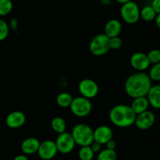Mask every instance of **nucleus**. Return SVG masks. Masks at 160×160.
Instances as JSON below:
<instances>
[{"label":"nucleus","instance_id":"obj_29","mask_svg":"<svg viewBox=\"0 0 160 160\" xmlns=\"http://www.w3.org/2000/svg\"><path fill=\"white\" fill-rule=\"evenodd\" d=\"M90 147L95 154V153H98L102 150V145H100V144L97 143V142H92V145H90Z\"/></svg>","mask_w":160,"mask_h":160},{"label":"nucleus","instance_id":"obj_15","mask_svg":"<svg viewBox=\"0 0 160 160\" xmlns=\"http://www.w3.org/2000/svg\"><path fill=\"white\" fill-rule=\"evenodd\" d=\"M121 30L122 24L120 20L117 19H111L105 25L104 34L109 38H111L120 35Z\"/></svg>","mask_w":160,"mask_h":160},{"label":"nucleus","instance_id":"obj_27","mask_svg":"<svg viewBox=\"0 0 160 160\" xmlns=\"http://www.w3.org/2000/svg\"><path fill=\"white\" fill-rule=\"evenodd\" d=\"M122 45H123V40L119 36L109 38V48L110 49H120Z\"/></svg>","mask_w":160,"mask_h":160},{"label":"nucleus","instance_id":"obj_6","mask_svg":"<svg viewBox=\"0 0 160 160\" xmlns=\"http://www.w3.org/2000/svg\"><path fill=\"white\" fill-rule=\"evenodd\" d=\"M120 16L125 23L134 24L140 19V9L138 5L134 1H130L122 5L120 8Z\"/></svg>","mask_w":160,"mask_h":160},{"label":"nucleus","instance_id":"obj_5","mask_svg":"<svg viewBox=\"0 0 160 160\" xmlns=\"http://www.w3.org/2000/svg\"><path fill=\"white\" fill-rule=\"evenodd\" d=\"M72 113L77 117H86L91 113L92 110V103L90 99L82 96L73 98L70 106Z\"/></svg>","mask_w":160,"mask_h":160},{"label":"nucleus","instance_id":"obj_22","mask_svg":"<svg viewBox=\"0 0 160 160\" xmlns=\"http://www.w3.org/2000/svg\"><path fill=\"white\" fill-rule=\"evenodd\" d=\"M78 157L81 160H92L95 157V153L89 146H83L78 151Z\"/></svg>","mask_w":160,"mask_h":160},{"label":"nucleus","instance_id":"obj_24","mask_svg":"<svg viewBox=\"0 0 160 160\" xmlns=\"http://www.w3.org/2000/svg\"><path fill=\"white\" fill-rule=\"evenodd\" d=\"M148 77L151 81H160V62L154 64L151 67L148 73Z\"/></svg>","mask_w":160,"mask_h":160},{"label":"nucleus","instance_id":"obj_32","mask_svg":"<svg viewBox=\"0 0 160 160\" xmlns=\"http://www.w3.org/2000/svg\"><path fill=\"white\" fill-rule=\"evenodd\" d=\"M155 21H156V24L157 26V28L160 30V13L157 14L156 19H155Z\"/></svg>","mask_w":160,"mask_h":160},{"label":"nucleus","instance_id":"obj_28","mask_svg":"<svg viewBox=\"0 0 160 160\" xmlns=\"http://www.w3.org/2000/svg\"><path fill=\"white\" fill-rule=\"evenodd\" d=\"M151 6L153 8L156 13H160V0H152Z\"/></svg>","mask_w":160,"mask_h":160},{"label":"nucleus","instance_id":"obj_8","mask_svg":"<svg viewBox=\"0 0 160 160\" xmlns=\"http://www.w3.org/2000/svg\"><path fill=\"white\" fill-rule=\"evenodd\" d=\"M55 142H56L58 152H60L62 154L70 153L74 149L75 145H76L71 134L67 131L59 134Z\"/></svg>","mask_w":160,"mask_h":160},{"label":"nucleus","instance_id":"obj_4","mask_svg":"<svg viewBox=\"0 0 160 160\" xmlns=\"http://www.w3.org/2000/svg\"><path fill=\"white\" fill-rule=\"evenodd\" d=\"M109 50V38L104 33L94 36L89 43V51L95 56H104Z\"/></svg>","mask_w":160,"mask_h":160},{"label":"nucleus","instance_id":"obj_11","mask_svg":"<svg viewBox=\"0 0 160 160\" xmlns=\"http://www.w3.org/2000/svg\"><path fill=\"white\" fill-rule=\"evenodd\" d=\"M130 64L138 72H144L150 67V62L147 54L141 52L134 53L130 59Z\"/></svg>","mask_w":160,"mask_h":160},{"label":"nucleus","instance_id":"obj_16","mask_svg":"<svg viewBox=\"0 0 160 160\" xmlns=\"http://www.w3.org/2000/svg\"><path fill=\"white\" fill-rule=\"evenodd\" d=\"M146 97L149 106L154 109H160V84L152 86Z\"/></svg>","mask_w":160,"mask_h":160},{"label":"nucleus","instance_id":"obj_23","mask_svg":"<svg viewBox=\"0 0 160 160\" xmlns=\"http://www.w3.org/2000/svg\"><path fill=\"white\" fill-rule=\"evenodd\" d=\"M12 6L11 0H0V17H5L10 13Z\"/></svg>","mask_w":160,"mask_h":160},{"label":"nucleus","instance_id":"obj_30","mask_svg":"<svg viewBox=\"0 0 160 160\" xmlns=\"http://www.w3.org/2000/svg\"><path fill=\"white\" fill-rule=\"evenodd\" d=\"M106 148H108V149L115 150L116 148H117V143H116V142L113 139H111L106 144Z\"/></svg>","mask_w":160,"mask_h":160},{"label":"nucleus","instance_id":"obj_31","mask_svg":"<svg viewBox=\"0 0 160 160\" xmlns=\"http://www.w3.org/2000/svg\"><path fill=\"white\" fill-rule=\"evenodd\" d=\"M12 160H29V159H28V156H26V155L20 154V155H18V156H15L14 159Z\"/></svg>","mask_w":160,"mask_h":160},{"label":"nucleus","instance_id":"obj_1","mask_svg":"<svg viewBox=\"0 0 160 160\" xmlns=\"http://www.w3.org/2000/svg\"><path fill=\"white\" fill-rule=\"evenodd\" d=\"M152 86V81L148 73L145 72H137L127 78L124 89L128 96L135 98L147 96Z\"/></svg>","mask_w":160,"mask_h":160},{"label":"nucleus","instance_id":"obj_17","mask_svg":"<svg viewBox=\"0 0 160 160\" xmlns=\"http://www.w3.org/2000/svg\"><path fill=\"white\" fill-rule=\"evenodd\" d=\"M148 106H149V102H148V100L146 96L133 98V101L131 105V109L136 115L148 110Z\"/></svg>","mask_w":160,"mask_h":160},{"label":"nucleus","instance_id":"obj_20","mask_svg":"<svg viewBox=\"0 0 160 160\" xmlns=\"http://www.w3.org/2000/svg\"><path fill=\"white\" fill-rule=\"evenodd\" d=\"M157 13L155 12L153 8L151 6H145L140 9V18L145 21L150 22L156 19Z\"/></svg>","mask_w":160,"mask_h":160},{"label":"nucleus","instance_id":"obj_10","mask_svg":"<svg viewBox=\"0 0 160 160\" xmlns=\"http://www.w3.org/2000/svg\"><path fill=\"white\" fill-rule=\"evenodd\" d=\"M156 121V116L152 111L147 110L140 114L136 115L134 124L138 129L142 131H145L154 125Z\"/></svg>","mask_w":160,"mask_h":160},{"label":"nucleus","instance_id":"obj_14","mask_svg":"<svg viewBox=\"0 0 160 160\" xmlns=\"http://www.w3.org/2000/svg\"><path fill=\"white\" fill-rule=\"evenodd\" d=\"M41 142L34 137H29L25 138L20 145V149L23 154L30 156L37 153Z\"/></svg>","mask_w":160,"mask_h":160},{"label":"nucleus","instance_id":"obj_7","mask_svg":"<svg viewBox=\"0 0 160 160\" xmlns=\"http://www.w3.org/2000/svg\"><path fill=\"white\" fill-rule=\"evenodd\" d=\"M78 91L81 94V96L91 100L98 95L99 87L95 81L86 78L80 81L78 84Z\"/></svg>","mask_w":160,"mask_h":160},{"label":"nucleus","instance_id":"obj_19","mask_svg":"<svg viewBox=\"0 0 160 160\" xmlns=\"http://www.w3.org/2000/svg\"><path fill=\"white\" fill-rule=\"evenodd\" d=\"M73 98L68 92H62L56 97V103L61 108H70Z\"/></svg>","mask_w":160,"mask_h":160},{"label":"nucleus","instance_id":"obj_25","mask_svg":"<svg viewBox=\"0 0 160 160\" xmlns=\"http://www.w3.org/2000/svg\"><path fill=\"white\" fill-rule=\"evenodd\" d=\"M148 59L151 64H156L160 62V50L152 49L147 54Z\"/></svg>","mask_w":160,"mask_h":160},{"label":"nucleus","instance_id":"obj_12","mask_svg":"<svg viewBox=\"0 0 160 160\" xmlns=\"http://www.w3.org/2000/svg\"><path fill=\"white\" fill-rule=\"evenodd\" d=\"M113 132L111 128L106 125H101L93 130L94 142L101 145H106L109 140L112 139Z\"/></svg>","mask_w":160,"mask_h":160},{"label":"nucleus","instance_id":"obj_21","mask_svg":"<svg viewBox=\"0 0 160 160\" xmlns=\"http://www.w3.org/2000/svg\"><path fill=\"white\" fill-rule=\"evenodd\" d=\"M117 154L116 150H110L108 148L102 149L97 156V160H117Z\"/></svg>","mask_w":160,"mask_h":160},{"label":"nucleus","instance_id":"obj_18","mask_svg":"<svg viewBox=\"0 0 160 160\" xmlns=\"http://www.w3.org/2000/svg\"><path fill=\"white\" fill-rule=\"evenodd\" d=\"M51 128L54 132L58 134L66 132L67 129V123L65 120L61 117H56L52 120Z\"/></svg>","mask_w":160,"mask_h":160},{"label":"nucleus","instance_id":"obj_13","mask_svg":"<svg viewBox=\"0 0 160 160\" xmlns=\"http://www.w3.org/2000/svg\"><path fill=\"white\" fill-rule=\"evenodd\" d=\"M26 122V116L21 111H13L7 115L6 124L11 129H17L23 126Z\"/></svg>","mask_w":160,"mask_h":160},{"label":"nucleus","instance_id":"obj_2","mask_svg":"<svg viewBox=\"0 0 160 160\" xmlns=\"http://www.w3.org/2000/svg\"><path fill=\"white\" fill-rule=\"evenodd\" d=\"M109 118L114 126L125 128L134 124L136 114L129 105L118 104L110 109Z\"/></svg>","mask_w":160,"mask_h":160},{"label":"nucleus","instance_id":"obj_26","mask_svg":"<svg viewBox=\"0 0 160 160\" xmlns=\"http://www.w3.org/2000/svg\"><path fill=\"white\" fill-rule=\"evenodd\" d=\"M9 26L2 19H0V42L5 40L9 35Z\"/></svg>","mask_w":160,"mask_h":160},{"label":"nucleus","instance_id":"obj_33","mask_svg":"<svg viewBox=\"0 0 160 160\" xmlns=\"http://www.w3.org/2000/svg\"><path fill=\"white\" fill-rule=\"evenodd\" d=\"M116 1H117V2L120 3V4L123 5V4H125V3L131 1V0H116Z\"/></svg>","mask_w":160,"mask_h":160},{"label":"nucleus","instance_id":"obj_3","mask_svg":"<svg viewBox=\"0 0 160 160\" xmlns=\"http://www.w3.org/2000/svg\"><path fill=\"white\" fill-rule=\"evenodd\" d=\"M71 135L75 144L79 146H89L94 142L93 130L86 123H78L73 128Z\"/></svg>","mask_w":160,"mask_h":160},{"label":"nucleus","instance_id":"obj_9","mask_svg":"<svg viewBox=\"0 0 160 160\" xmlns=\"http://www.w3.org/2000/svg\"><path fill=\"white\" fill-rule=\"evenodd\" d=\"M37 153L39 158L43 160L53 159L58 153L56 142L52 140H45L41 142Z\"/></svg>","mask_w":160,"mask_h":160}]
</instances>
